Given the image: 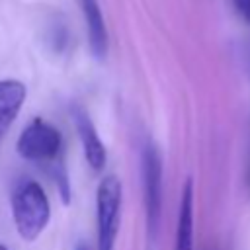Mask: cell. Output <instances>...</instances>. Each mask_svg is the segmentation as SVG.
Listing matches in <instances>:
<instances>
[{"mask_svg":"<svg viewBox=\"0 0 250 250\" xmlns=\"http://www.w3.org/2000/svg\"><path fill=\"white\" fill-rule=\"evenodd\" d=\"M10 207L18 234L27 242L37 240L51 219V203L43 186L29 178L20 180L12 191Z\"/></svg>","mask_w":250,"mask_h":250,"instance_id":"1","label":"cell"},{"mask_svg":"<svg viewBox=\"0 0 250 250\" xmlns=\"http://www.w3.org/2000/svg\"><path fill=\"white\" fill-rule=\"evenodd\" d=\"M123 188L117 176H105L96 191V221H98V250H113L121 221Z\"/></svg>","mask_w":250,"mask_h":250,"instance_id":"2","label":"cell"},{"mask_svg":"<svg viewBox=\"0 0 250 250\" xmlns=\"http://www.w3.org/2000/svg\"><path fill=\"white\" fill-rule=\"evenodd\" d=\"M61 146H62V139L59 129L41 117L29 121L16 141L18 154L31 162L55 160L61 152Z\"/></svg>","mask_w":250,"mask_h":250,"instance_id":"3","label":"cell"},{"mask_svg":"<svg viewBox=\"0 0 250 250\" xmlns=\"http://www.w3.org/2000/svg\"><path fill=\"white\" fill-rule=\"evenodd\" d=\"M143 184H145V203L148 227L154 230L162 207V162L156 146L148 145L143 152Z\"/></svg>","mask_w":250,"mask_h":250,"instance_id":"4","label":"cell"},{"mask_svg":"<svg viewBox=\"0 0 250 250\" xmlns=\"http://www.w3.org/2000/svg\"><path fill=\"white\" fill-rule=\"evenodd\" d=\"M72 117H74V127H76V133L80 137V143H82V148H84V156H86L88 166L94 172L104 170L107 154H105V146H104L102 139L98 137V131H96L94 123L90 121L88 113L82 107H76L74 113H72Z\"/></svg>","mask_w":250,"mask_h":250,"instance_id":"5","label":"cell"},{"mask_svg":"<svg viewBox=\"0 0 250 250\" xmlns=\"http://www.w3.org/2000/svg\"><path fill=\"white\" fill-rule=\"evenodd\" d=\"M27 90L21 80L4 78L0 80V139L6 135L14 119L20 115Z\"/></svg>","mask_w":250,"mask_h":250,"instance_id":"6","label":"cell"},{"mask_svg":"<svg viewBox=\"0 0 250 250\" xmlns=\"http://www.w3.org/2000/svg\"><path fill=\"white\" fill-rule=\"evenodd\" d=\"M82 8L84 20H86V31H88V43L94 57L104 59L107 53V29L105 21L100 10L98 0H76Z\"/></svg>","mask_w":250,"mask_h":250,"instance_id":"7","label":"cell"},{"mask_svg":"<svg viewBox=\"0 0 250 250\" xmlns=\"http://www.w3.org/2000/svg\"><path fill=\"white\" fill-rule=\"evenodd\" d=\"M174 250H193V182L189 178L182 191Z\"/></svg>","mask_w":250,"mask_h":250,"instance_id":"8","label":"cell"},{"mask_svg":"<svg viewBox=\"0 0 250 250\" xmlns=\"http://www.w3.org/2000/svg\"><path fill=\"white\" fill-rule=\"evenodd\" d=\"M232 4H234V8H236L238 16H240L246 23H250V0H232Z\"/></svg>","mask_w":250,"mask_h":250,"instance_id":"9","label":"cell"},{"mask_svg":"<svg viewBox=\"0 0 250 250\" xmlns=\"http://www.w3.org/2000/svg\"><path fill=\"white\" fill-rule=\"evenodd\" d=\"M76 250H90L86 244H80V246H76Z\"/></svg>","mask_w":250,"mask_h":250,"instance_id":"10","label":"cell"},{"mask_svg":"<svg viewBox=\"0 0 250 250\" xmlns=\"http://www.w3.org/2000/svg\"><path fill=\"white\" fill-rule=\"evenodd\" d=\"M248 66H250V45H248Z\"/></svg>","mask_w":250,"mask_h":250,"instance_id":"11","label":"cell"},{"mask_svg":"<svg viewBox=\"0 0 250 250\" xmlns=\"http://www.w3.org/2000/svg\"><path fill=\"white\" fill-rule=\"evenodd\" d=\"M0 250H8V248H6V246H4L2 242H0Z\"/></svg>","mask_w":250,"mask_h":250,"instance_id":"12","label":"cell"}]
</instances>
